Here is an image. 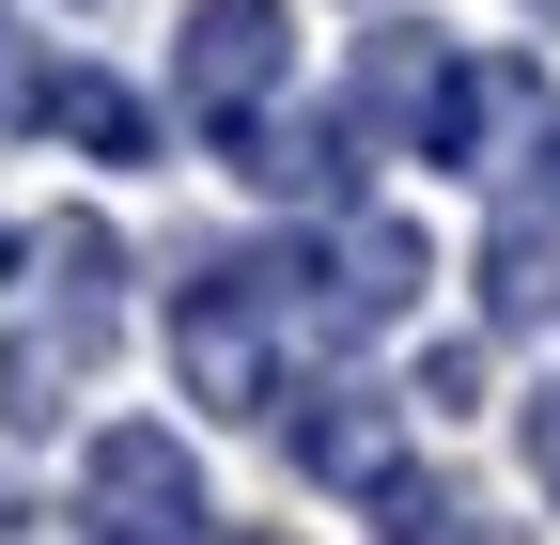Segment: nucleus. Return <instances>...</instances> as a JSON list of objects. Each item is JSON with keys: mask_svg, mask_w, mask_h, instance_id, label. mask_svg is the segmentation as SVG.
<instances>
[{"mask_svg": "<svg viewBox=\"0 0 560 545\" xmlns=\"http://www.w3.org/2000/svg\"><path fill=\"white\" fill-rule=\"evenodd\" d=\"M79 530L94 545H202L219 530V499H202V452L172 421H109L79 452Z\"/></svg>", "mask_w": 560, "mask_h": 545, "instance_id": "obj_3", "label": "nucleus"}, {"mask_svg": "<svg viewBox=\"0 0 560 545\" xmlns=\"http://www.w3.org/2000/svg\"><path fill=\"white\" fill-rule=\"evenodd\" d=\"M514 109H529V79H514V62H436V109H420V156H436V172H482Z\"/></svg>", "mask_w": 560, "mask_h": 545, "instance_id": "obj_9", "label": "nucleus"}, {"mask_svg": "<svg viewBox=\"0 0 560 545\" xmlns=\"http://www.w3.org/2000/svg\"><path fill=\"white\" fill-rule=\"evenodd\" d=\"M0 109H16V79H0Z\"/></svg>", "mask_w": 560, "mask_h": 545, "instance_id": "obj_14", "label": "nucleus"}, {"mask_svg": "<svg viewBox=\"0 0 560 545\" xmlns=\"http://www.w3.org/2000/svg\"><path fill=\"white\" fill-rule=\"evenodd\" d=\"M529 202H545V219H560V109H545V156H529Z\"/></svg>", "mask_w": 560, "mask_h": 545, "instance_id": "obj_11", "label": "nucleus"}, {"mask_svg": "<svg viewBox=\"0 0 560 545\" xmlns=\"http://www.w3.org/2000/svg\"><path fill=\"white\" fill-rule=\"evenodd\" d=\"M0 281H16V219H0Z\"/></svg>", "mask_w": 560, "mask_h": 545, "instance_id": "obj_13", "label": "nucleus"}, {"mask_svg": "<svg viewBox=\"0 0 560 545\" xmlns=\"http://www.w3.org/2000/svg\"><path fill=\"white\" fill-rule=\"evenodd\" d=\"M32 125H62L94 172H140V156H156V109H140L109 62H62V79H32Z\"/></svg>", "mask_w": 560, "mask_h": 545, "instance_id": "obj_8", "label": "nucleus"}, {"mask_svg": "<svg viewBox=\"0 0 560 545\" xmlns=\"http://www.w3.org/2000/svg\"><path fill=\"white\" fill-rule=\"evenodd\" d=\"M280 327H296V297H280V250L202 265V281L172 297V374H187V405H219V421L296 405V374H280Z\"/></svg>", "mask_w": 560, "mask_h": 545, "instance_id": "obj_1", "label": "nucleus"}, {"mask_svg": "<svg viewBox=\"0 0 560 545\" xmlns=\"http://www.w3.org/2000/svg\"><path fill=\"white\" fill-rule=\"evenodd\" d=\"M280 437H296V467L342 484V499H374V467H405V437H389L374 390H296V405H280Z\"/></svg>", "mask_w": 560, "mask_h": 545, "instance_id": "obj_7", "label": "nucleus"}, {"mask_svg": "<svg viewBox=\"0 0 560 545\" xmlns=\"http://www.w3.org/2000/svg\"><path fill=\"white\" fill-rule=\"evenodd\" d=\"M219 156H234L265 202H359V156H374V141H359L342 109H327V125H280V109H249Z\"/></svg>", "mask_w": 560, "mask_h": 545, "instance_id": "obj_5", "label": "nucleus"}, {"mask_svg": "<svg viewBox=\"0 0 560 545\" xmlns=\"http://www.w3.org/2000/svg\"><path fill=\"white\" fill-rule=\"evenodd\" d=\"M420 281H436L420 219H359V202H342V234H327V250H280V297H296V327H327V344H374V327H405Z\"/></svg>", "mask_w": 560, "mask_h": 545, "instance_id": "obj_2", "label": "nucleus"}, {"mask_svg": "<svg viewBox=\"0 0 560 545\" xmlns=\"http://www.w3.org/2000/svg\"><path fill=\"white\" fill-rule=\"evenodd\" d=\"M280 79H296V16H280V0H202L172 32V94H187L202 141H234L249 109H280Z\"/></svg>", "mask_w": 560, "mask_h": 545, "instance_id": "obj_4", "label": "nucleus"}, {"mask_svg": "<svg viewBox=\"0 0 560 545\" xmlns=\"http://www.w3.org/2000/svg\"><path fill=\"white\" fill-rule=\"evenodd\" d=\"M94 359H109V312H94V297H62L47 327H16V344H0V437H47L62 390H79Z\"/></svg>", "mask_w": 560, "mask_h": 545, "instance_id": "obj_6", "label": "nucleus"}, {"mask_svg": "<svg viewBox=\"0 0 560 545\" xmlns=\"http://www.w3.org/2000/svg\"><path fill=\"white\" fill-rule=\"evenodd\" d=\"M374 530L389 545H482V499L452 467H374Z\"/></svg>", "mask_w": 560, "mask_h": 545, "instance_id": "obj_10", "label": "nucleus"}, {"mask_svg": "<svg viewBox=\"0 0 560 545\" xmlns=\"http://www.w3.org/2000/svg\"><path fill=\"white\" fill-rule=\"evenodd\" d=\"M529 452H545V467H560V390H529Z\"/></svg>", "mask_w": 560, "mask_h": 545, "instance_id": "obj_12", "label": "nucleus"}]
</instances>
